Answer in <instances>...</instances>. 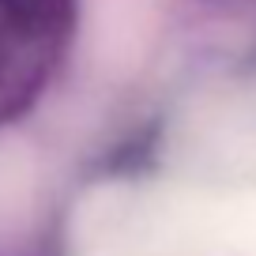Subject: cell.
Listing matches in <instances>:
<instances>
[{"label":"cell","instance_id":"obj_1","mask_svg":"<svg viewBox=\"0 0 256 256\" xmlns=\"http://www.w3.org/2000/svg\"><path fill=\"white\" fill-rule=\"evenodd\" d=\"M68 0H0V80L34 64L56 38Z\"/></svg>","mask_w":256,"mask_h":256}]
</instances>
